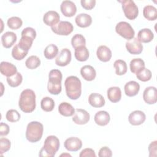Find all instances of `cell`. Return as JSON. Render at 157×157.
<instances>
[{"label": "cell", "instance_id": "obj_1", "mask_svg": "<svg viewBox=\"0 0 157 157\" xmlns=\"http://www.w3.org/2000/svg\"><path fill=\"white\" fill-rule=\"evenodd\" d=\"M18 106L25 113H31L36 109V94L31 89L24 90L20 94Z\"/></svg>", "mask_w": 157, "mask_h": 157}, {"label": "cell", "instance_id": "obj_2", "mask_svg": "<svg viewBox=\"0 0 157 157\" xmlns=\"http://www.w3.org/2000/svg\"><path fill=\"white\" fill-rule=\"evenodd\" d=\"M64 86L66 95L69 99L76 100L80 98L82 94V83L77 77H67L65 80Z\"/></svg>", "mask_w": 157, "mask_h": 157}, {"label": "cell", "instance_id": "obj_3", "mask_svg": "<svg viewBox=\"0 0 157 157\" xmlns=\"http://www.w3.org/2000/svg\"><path fill=\"white\" fill-rule=\"evenodd\" d=\"M59 148V139L55 136H48L44 144L43 147L39 151V156L53 157Z\"/></svg>", "mask_w": 157, "mask_h": 157}, {"label": "cell", "instance_id": "obj_4", "mask_svg": "<svg viewBox=\"0 0 157 157\" xmlns=\"http://www.w3.org/2000/svg\"><path fill=\"white\" fill-rule=\"evenodd\" d=\"M62 73L58 69H52L48 74L47 90L51 94L58 95L61 91Z\"/></svg>", "mask_w": 157, "mask_h": 157}, {"label": "cell", "instance_id": "obj_5", "mask_svg": "<svg viewBox=\"0 0 157 157\" xmlns=\"http://www.w3.org/2000/svg\"><path fill=\"white\" fill-rule=\"evenodd\" d=\"M43 132V124L39 121H33L28 124L25 136L29 142L35 143L41 139Z\"/></svg>", "mask_w": 157, "mask_h": 157}, {"label": "cell", "instance_id": "obj_6", "mask_svg": "<svg viewBox=\"0 0 157 157\" xmlns=\"http://www.w3.org/2000/svg\"><path fill=\"white\" fill-rule=\"evenodd\" d=\"M122 5V9L125 17L132 20L136 19L139 14V9L135 2L132 0L119 1Z\"/></svg>", "mask_w": 157, "mask_h": 157}, {"label": "cell", "instance_id": "obj_7", "mask_svg": "<svg viewBox=\"0 0 157 157\" xmlns=\"http://www.w3.org/2000/svg\"><path fill=\"white\" fill-rule=\"evenodd\" d=\"M115 31L118 35L128 40L134 38L135 34L134 30L131 25L126 21L118 23L115 26Z\"/></svg>", "mask_w": 157, "mask_h": 157}, {"label": "cell", "instance_id": "obj_8", "mask_svg": "<svg viewBox=\"0 0 157 157\" xmlns=\"http://www.w3.org/2000/svg\"><path fill=\"white\" fill-rule=\"evenodd\" d=\"M52 31L60 36H68L74 29L72 23L67 21H61L56 25L51 27Z\"/></svg>", "mask_w": 157, "mask_h": 157}, {"label": "cell", "instance_id": "obj_9", "mask_svg": "<svg viewBox=\"0 0 157 157\" xmlns=\"http://www.w3.org/2000/svg\"><path fill=\"white\" fill-rule=\"evenodd\" d=\"M90 119V113L82 109H77L72 117V121L77 124H86Z\"/></svg>", "mask_w": 157, "mask_h": 157}, {"label": "cell", "instance_id": "obj_10", "mask_svg": "<svg viewBox=\"0 0 157 157\" xmlns=\"http://www.w3.org/2000/svg\"><path fill=\"white\" fill-rule=\"evenodd\" d=\"M126 48L128 52L132 55H139L143 51V45L136 37L126 42Z\"/></svg>", "mask_w": 157, "mask_h": 157}, {"label": "cell", "instance_id": "obj_11", "mask_svg": "<svg viewBox=\"0 0 157 157\" xmlns=\"http://www.w3.org/2000/svg\"><path fill=\"white\" fill-rule=\"evenodd\" d=\"M71 61V52L68 48H63L57 55L55 59V63L59 66H66Z\"/></svg>", "mask_w": 157, "mask_h": 157}, {"label": "cell", "instance_id": "obj_12", "mask_svg": "<svg viewBox=\"0 0 157 157\" xmlns=\"http://www.w3.org/2000/svg\"><path fill=\"white\" fill-rule=\"evenodd\" d=\"M61 13L67 17H73L77 12V7L71 1H63L60 5Z\"/></svg>", "mask_w": 157, "mask_h": 157}, {"label": "cell", "instance_id": "obj_13", "mask_svg": "<svg viewBox=\"0 0 157 157\" xmlns=\"http://www.w3.org/2000/svg\"><path fill=\"white\" fill-rule=\"evenodd\" d=\"M143 99L148 104H155L157 101V90L156 87H147L143 93Z\"/></svg>", "mask_w": 157, "mask_h": 157}, {"label": "cell", "instance_id": "obj_14", "mask_svg": "<svg viewBox=\"0 0 157 157\" xmlns=\"http://www.w3.org/2000/svg\"><path fill=\"white\" fill-rule=\"evenodd\" d=\"M65 148L69 151H77L82 147V140L76 137L67 138L64 143Z\"/></svg>", "mask_w": 157, "mask_h": 157}, {"label": "cell", "instance_id": "obj_15", "mask_svg": "<svg viewBox=\"0 0 157 157\" xmlns=\"http://www.w3.org/2000/svg\"><path fill=\"white\" fill-rule=\"evenodd\" d=\"M146 120L145 114L141 110H134L132 112L128 117L129 123L133 126L142 124Z\"/></svg>", "mask_w": 157, "mask_h": 157}, {"label": "cell", "instance_id": "obj_16", "mask_svg": "<svg viewBox=\"0 0 157 157\" xmlns=\"http://www.w3.org/2000/svg\"><path fill=\"white\" fill-rule=\"evenodd\" d=\"M60 16L58 13L54 10H49L43 16L44 23L50 26H53L59 22Z\"/></svg>", "mask_w": 157, "mask_h": 157}, {"label": "cell", "instance_id": "obj_17", "mask_svg": "<svg viewBox=\"0 0 157 157\" xmlns=\"http://www.w3.org/2000/svg\"><path fill=\"white\" fill-rule=\"evenodd\" d=\"M17 37L16 34L12 31H7L1 36L2 45L4 48H10L17 41Z\"/></svg>", "mask_w": 157, "mask_h": 157}, {"label": "cell", "instance_id": "obj_18", "mask_svg": "<svg viewBox=\"0 0 157 157\" xmlns=\"http://www.w3.org/2000/svg\"><path fill=\"white\" fill-rule=\"evenodd\" d=\"M96 55L98 58L102 62L109 61L112 58V52L110 49L105 45H100L97 48Z\"/></svg>", "mask_w": 157, "mask_h": 157}, {"label": "cell", "instance_id": "obj_19", "mask_svg": "<svg viewBox=\"0 0 157 157\" xmlns=\"http://www.w3.org/2000/svg\"><path fill=\"white\" fill-rule=\"evenodd\" d=\"M0 72L3 75L8 77L15 74L17 72V69L15 65L10 63L2 61L0 64Z\"/></svg>", "mask_w": 157, "mask_h": 157}, {"label": "cell", "instance_id": "obj_20", "mask_svg": "<svg viewBox=\"0 0 157 157\" xmlns=\"http://www.w3.org/2000/svg\"><path fill=\"white\" fill-rule=\"evenodd\" d=\"M124 90L126 96L132 97L138 94L140 90V85L136 81H129L125 84Z\"/></svg>", "mask_w": 157, "mask_h": 157}, {"label": "cell", "instance_id": "obj_21", "mask_svg": "<svg viewBox=\"0 0 157 157\" xmlns=\"http://www.w3.org/2000/svg\"><path fill=\"white\" fill-rule=\"evenodd\" d=\"M110 120L109 113L104 110H100L96 113L94 117V120L95 123L101 126L107 125Z\"/></svg>", "mask_w": 157, "mask_h": 157}, {"label": "cell", "instance_id": "obj_22", "mask_svg": "<svg viewBox=\"0 0 157 157\" xmlns=\"http://www.w3.org/2000/svg\"><path fill=\"white\" fill-rule=\"evenodd\" d=\"M88 102L93 107L99 108L105 105V99L104 97L96 93H93L90 94L88 96Z\"/></svg>", "mask_w": 157, "mask_h": 157}, {"label": "cell", "instance_id": "obj_23", "mask_svg": "<svg viewBox=\"0 0 157 157\" xmlns=\"http://www.w3.org/2000/svg\"><path fill=\"white\" fill-rule=\"evenodd\" d=\"M80 74L85 80L92 81L96 76V72L93 66L85 65L80 69Z\"/></svg>", "mask_w": 157, "mask_h": 157}, {"label": "cell", "instance_id": "obj_24", "mask_svg": "<svg viewBox=\"0 0 157 157\" xmlns=\"http://www.w3.org/2000/svg\"><path fill=\"white\" fill-rule=\"evenodd\" d=\"M75 21L78 26L80 28H86L91 25L92 23V18L87 13H82L76 16Z\"/></svg>", "mask_w": 157, "mask_h": 157}, {"label": "cell", "instance_id": "obj_25", "mask_svg": "<svg viewBox=\"0 0 157 157\" xmlns=\"http://www.w3.org/2000/svg\"><path fill=\"white\" fill-rule=\"evenodd\" d=\"M107 96L110 101L116 103L119 102L121 98V91L118 86H112L107 90Z\"/></svg>", "mask_w": 157, "mask_h": 157}, {"label": "cell", "instance_id": "obj_26", "mask_svg": "<svg viewBox=\"0 0 157 157\" xmlns=\"http://www.w3.org/2000/svg\"><path fill=\"white\" fill-rule=\"evenodd\" d=\"M137 38L140 42L148 43L153 39L154 34L151 29L144 28L138 32Z\"/></svg>", "mask_w": 157, "mask_h": 157}, {"label": "cell", "instance_id": "obj_27", "mask_svg": "<svg viewBox=\"0 0 157 157\" xmlns=\"http://www.w3.org/2000/svg\"><path fill=\"white\" fill-rule=\"evenodd\" d=\"M58 111L59 113L64 117H71L75 113V109L71 104L63 102L59 105Z\"/></svg>", "mask_w": 157, "mask_h": 157}, {"label": "cell", "instance_id": "obj_28", "mask_svg": "<svg viewBox=\"0 0 157 157\" xmlns=\"http://www.w3.org/2000/svg\"><path fill=\"white\" fill-rule=\"evenodd\" d=\"M74 55L77 61L83 62L88 59L90 53L85 46H82L75 49Z\"/></svg>", "mask_w": 157, "mask_h": 157}, {"label": "cell", "instance_id": "obj_29", "mask_svg": "<svg viewBox=\"0 0 157 157\" xmlns=\"http://www.w3.org/2000/svg\"><path fill=\"white\" fill-rule=\"evenodd\" d=\"M144 17L149 21H154L157 18V10L151 5H147L143 9Z\"/></svg>", "mask_w": 157, "mask_h": 157}, {"label": "cell", "instance_id": "obj_30", "mask_svg": "<svg viewBox=\"0 0 157 157\" xmlns=\"http://www.w3.org/2000/svg\"><path fill=\"white\" fill-rule=\"evenodd\" d=\"M129 67L131 72L137 74L139 71L145 67V62L141 58H134L130 61Z\"/></svg>", "mask_w": 157, "mask_h": 157}, {"label": "cell", "instance_id": "obj_31", "mask_svg": "<svg viewBox=\"0 0 157 157\" xmlns=\"http://www.w3.org/2000/svg\"><path fill=\"white\" fill-rule=\"evenodd\" d=\"M58 54V47L53 44L47 45L44 51V55L45 57L48 59H52L54 58Z\"/></svg>", "mask_w": 157, "mask_h": 157}, {"label": "cell", "instance_id": "obj_32", "mask_svg": "<svg viewBox=\"0 0 157 157\" xmlns=\"http://www.w3.org/2000/svg\"><path fill=\"white\" fill-rule=\"evenodd\" d=\"M28 51L21 48L18 44H16L12 50V56L16 60L23 59L27 55Z\"/></svg>", "mask_w": 157, "mask_h": 157}, {"label": "cell", "instance_id": "obj_33", "mask_svg": "<svg viewBox=\"0 0 157 157\" xmlns=\"http://www.w3.org/2000/svg\"><path fill=\"white\" fill-rule=\"evenodd\" d=\"M113 67L115 69L117 75H122L127 72V64L126 62L122 59H117L113 63Z\"/></svg>", "mask_w": 157, "mask_h": 157}, {"label": "cell", "instance_id": "obj_34", "mask_svg": "<svg viewBox=\"0 0 157 157\" xmlns=\"http://www.w3.org/2000/svg\"><path fill=\"white\" fill-rule=\"evenodd\" d=\"M41 109L45 112H51L55 107V102L50 97H44L40 102Z\"/></svg>", "mask_w": 157, "mask_h": 157}, {"label": "cell", "instance_id": "obj_35", "mask_svg": "<svg viewBox=\"0 0 157 157\" xmlns=\"http://www.w3.org/2000/svg\"><path fill=\"white\" fill-rule=\"evenodd\" d=\"M7 82L8 85L11 87H17L19 86L22 81H23V77L20 72H17L15 74L11 77H7Z\"/></svg>", "mask_w": 157, "mask_h": 157}, {"label": "cell", "instance_id": "obj_36", "mask_svg": "<svg viewBox=\"0 0 157 157\" xmlns=\"http://www.w3.org/2000/svg\"><path fill=\"white\" fill-rule=\"evenodd\" d=\"M40 65V59L36 55L28 57L25 61V66L29 69H34Z\"/></svg>", "mask_w": 157, "mask_h": 157}, {"label": "cell", "instance_id": "obj_37", "mask_svg": "<svg viewBox=\"0 0 157 157\" xmlns=\"http://www.w3.org/2000/svg\"><path fill=\"white\" fill-rule=\"evenodd\" d=\"M71 44L72 47L75 49L79 47L85 46L86 40L84 36L80 34H75L71 39Z\"/></svg>", "mask_w": 157, "mask_h": 157}, {"label": "cell", "instance_id": "obj_38", "mask_svg": "<svg viewBox=\"0 0 157 157\" xmlns=\"http://www.w3.org/2000/svg\"><path fill=\"white\" fill-rule=\"evenodd\" d=\"M7 26L9 28L15 30L19 29L23 24L22 20L18 17H12L7 20Z\"/></svg>", "mask_w": 157, "mask_h": 157}, {"label": "cell", "instance_id": "obj_39", "mask_svg": "<svg viewBox=\"0 0 157 157\" xmlns=\"http://www.w3.org/2000/svg\"><path fill=\"white\" fill-rule=\"evenodd\" d=\"M136 74V77L142 82L149 81L152 77V74L150 70L145 67L142 69Z\"/></svg>", "mask_w": 157, "mask_h": 157}, {"label": "cell", "instance_id": "obj_40", "mask_svg": "<svg viewBox=\"0 0 157 157\" xmlns=\"http://www.w3.org/2000/svg\"><path fill=\"white\" fill-rule=\"evenodd\" d=\"M34 40L27 36H21L18 45L23 49L29 51L32 46Z\"/></svg>", "mask_w": 157, "mask_h": 157}, {"label": "cell", "instance_id": "obj_41", "mask_svg": "<svg viewBox=\"0 0 157 157\" xmlns=\"http://www.w3.org/2000/svg\"><path fill=\"white\" fill-rule=\"evenodd\" d=\"M6 118L9 122H17L20 119V114L15 109H10L7 112Z\"/></svg>", "mask_w": 157, "mask_h": 157}, {"label": "cell", "instance_id": "obj_42", "mask_svg": "<svg viewBox=\"0 0 157 157\" xmlns=\"http://www.w3.org/2000/svg\"><path fill=\"white\" fill-rule=\"evenodd\" d=\"M11 143L10 140L7 138H1L0 139V153L2 155L3 153L9 151L10 148Z\"/></svg>", "mask_w": 157, "mask_h": 157}, {"label": "cell", "instance_id": "obj_43", "mask_svg": "<svg viewBox=\"0 0 157 157\" xmlns=\"http://www.w3.org/2000/svg\"><path fill=\"white\" fill-rule=\"evenodd\" d=\"M21 36H27L34 40L36 37V30L31 27H26L23 29L21 33Z\"/></svg>", "mask_w": 157, "mask_h": 157}, {"label": "cell", "instance_id": "obj_44", "mask_svg": "<svg viewBox=\"0 0 157 157\" xmlns=\"http://www.w3.org/2000/svg\"><path fill=\"white\" fill-rule=\"evenodd\" d=\"M96 1L95 0H81L80 3L83 7V9L86 10H91L93 9L95 5Z\"/></svg>", "mask_w": 157, "mask_h": 157}, {"label": "cell", "instance_id": "obj_45", "mask_svg": "<svg viewBox=\"0 0 157 157\" xmlns=\"http://www.w3.org/2000/svg\"><path fill=\"white\" fill-rule=\"evenodd\" d=\"M98 156L99 157H111L112 156V151L108 147H102L99 151Z\"/></svg>", "mask_w": 157, "mask_h": 157}, {"label": "cell", "instance_id": "obj_46", "mask_svg": "<svg viewBox=\"0 0 157 157\" xmlns=\"http://www.w3.org/2000/svg\"><path fill=\"white\" fill-rule=\"evenodd\" d=\"M96 156L94 150L90 148H86L82 150L79 154L80 157H95Z\"/></svg>", "mask_w": 157, "mask_h": 157}, {"label": "cell", "instance_id": "obj_47", "mask_svg": "<svg viewBox=\"0 0 157 157\" xmlns=\"http://www.w3.org/2000/svg\"><path fill=\"white\" fill-rule=\"evenodd\" d=\"M156 147H157V141L155 140L151 142L148 146L149 151V156H156Z\"/></svg>", "mask_w": 157, "mask_h": 157}, {"label": "cell", "instance_id": "obj_48", "mask_svg": "<svg viewBox=\"0 0 157 157\" xmlns=\"http://www.w3.org/2000/svg\"><path fill=\"white\" fill-rule=\"evenodd\" d=\"M10 129L7 124L1 122L0 124V135L1 136H6L9 132Z\"/></svg>", "mask_w": 157, "mask_h": 157}, {"label": "cell", "instance_id": "obj_49", "mask_svg": "<svg viewBox=\"0 0 157 157\" xmlns=\"http://www.w3.org/2000/svg\"><path fill=\"white\" fill-rule=\"evenodd\" d=\"M71 156V155H69V153H63V154H61V155H60V156Z\"/></svg>", "mask_w": 157, "mask_h": 157}]
</instances>
